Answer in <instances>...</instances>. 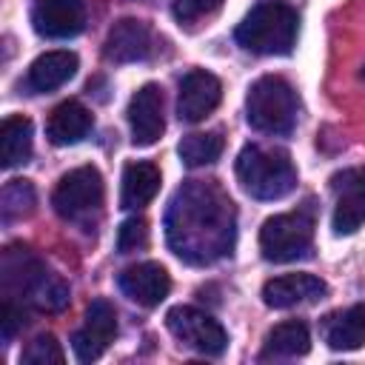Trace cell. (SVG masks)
Wrapping results in <instances>:
<instances>
[{"label": "cell", "mask_w": 365, "mask_h": 365, "mask_svg": "<svg viewBox=\"0 0 365 365\" xmlns=\"http://www.w3.org/2000/svg\"><path fill=\"white\" fill-rule=\"evenodd\" d=\"M234 234V202L214 180H188L177 188L165 214V237L180 259L191 265H208L231 254Z\"/></svg>", "instance_id": "cell-1"}, {"label": "cell", "mask_w": 365, "mask_h": 365, "mask_svg": "<svg viewBox=\"0 0 365 365\" xmlns=\"http://www.w3.org/2000/svg\"><path fill=\"white\" fill-rule=\"evenodd\" d=\"M297 34H299V17L288 3L279 0L257 3L234 31L237 43L245 51L262 57L291 54L297 46Z\"/></svg>", "instance_id": "cell-2"}, {"label": "cell", "mask_w": 365, "mask_h": 365, "mask_svg": "<svg viewBox=\"0 0 365 365\" xmlns=\"http://www.w3.org/2000/svg\"><path fill=\"white\" fill-rule=\"evenodd\" d=\"M237 180L254 200H279L297 188V168L285 148L248 143L237 157Z\"/></svg>", "instance_id": "cell-3"}, {"label": "cell", "mask_w": 365, "mask_h": 365, "mask_svg": "<svg viewBox=\"0 0 365 365\" xmlns=\"http://www.w3.org/2000/svg\"><path fill=\"white\" fill-rule=\"evenodd\" d=\"M299 100L294 86L279 74H265L251 83L245 94V120L254 131L262 134H291L297 125Z\"/></svg>", "instance_id": "cell-4"}, {"label": "cell", "mask_w": 365, "mask_h": 365, "mask_svg": "<svg viewBox=\"0 0 365 365\" xmlns=\"http://www.w3.org/2000/svg\"><path fill=\"white\" fill-rule=\"evenodd\" d=\"M314 248V214L311 208H297L274 214L259 228V251L271 262H294L308 257Z\"/></svg>", "instance_id": "cell-5"}, {"label": "cell", "mask_w": 365, "mask_h": 365, "mask_svg": "<svg viewBox=\"0 0 365 365\" xmlns=\"http://www.w3.org/2000/svg\"><path fill=\"white\" fill-rule=\"evenodd\" d=\"M103 194H106V188H103L100 171L94 165H80L60 177L57 188L51 194V205L63 220L86 225L91 220V214H100Z\"/></svg>", "instance_id": "cell-6"}, {"label": "cell", "mask_w": 365, "mask_h": 365, "mask_svg": "<svg viewBox=\"0 0 365 365\" xmlns=\"http://www.w3.org/2000/svg\"><path fill=\"white\" fill-rule=\"evenodd\" d=\"M168 331L188 348L205 354V356H220L228 348V334L225 328L205 311L191 308V305H174L165 314Z\"/></svg>", "instance_id": "cell-7"}, {"label": "cell", "mask_w": 365, "mask_h": 365, "mask_svg": "<svg viewBox=\"0 0 365 365\" xmlns=\"http://www.w3.org/2000/svg\"><path fill=\"white\" fill-rule=\"evenodd\" d=\"M331 188L336 194L334 202V234L345 237L365 225V168H345L331 177Z\"/></svg>", "instance_id": "cell-8"}, {"label": "cell", "mask_w": 365, "mask_h": 365, "mask_svg": "<svg viewBox=\"0 0 365 365\" xmlns=\"http://www.w3.org/2000/svg\"><path fill=\"white\" fill-rule=\"evenodd\" d=\"M117 336V311L108 299H94L86 311V322L71 336L74 356L80 362H94L106 354V348Z\"/></svg>", "instance_id": "cell-9"}, {"label": "cell", "mask_w": 365, "mask_h": 365, "mask_svg": "<svg viewBox=\"0 0 365 365\" xmlns=\"http://www.w3.org/2000/svg\"><path fill=\"white\" fill-rule=\"evenodd\" d=\"M128 125H131V143L134 145H151L163 137L165 114H163V88L157 83H145L131 94Z\"/></svg>", "instance_id": "cell-10"}, {"label": "cell", "mask_w": 365, "mask_h": 365, "mask_svg": "<svg viewBox=\"0 0 365 365\" xmlns=\"http://www.w3.org/2000/svg\"><path fill=\"white\" fill-rule=\"evenodd\" d=\"M31 26L40 37L68 40L86 26L83 0H37L31 9Z\"/></svg>", "instance_id": "cell-11"}, {"label": "cell", "mask_w": 365, "mask_h": 365, "mask_svg": "<svg viewBox=\"0 0 365 365\" xmlns=\"http://www.w3.org/2000/svg\"><path fill=\"white\" fill-rule=\"evenodd\" d=\"M220 100H222V83L211 71L194 68L180 80L177 114L185 123H200L220 106Z\"/></svg>", "instance_id": "cell-12"}, {"label": "cell", "mask_w": 365, "mask_h": 365, "mask_svg": "<svg viewBox=\"0 0 365 365\" xmlns=\"http://www.w3.org/2000/svg\"><path fill=\"white\" fill-rule=\"evenodd\" d=\"M117 285L131 302L143 308H154L168 297L171 277L160 262H137L117 277Z\"/></svg>", "instance_id": "cell-13"}, {"label": "cell", "mask_w": 365, "mask_h": 365, "mask_svg": "<svg viewBox=\"0 0 365 365\" xmlns=\"http://www.w3.org/2000/svg\"><path fill=\"white\" fill-rule=\"evenodd\" d=\"M151 48H154L151 29L143 20L125 17V20L111 26L103 54L111 63H137V60H145L151 54Z\"/></svg>", "instance_id": "cell-14"}, {"label": "cell", "mask_w": 365, "mask_h": 365, "mask_svg": "<svg viewBox=\"0 0 365 365\" xmlns=\"http://www.w3.org/2000/svg\"><path fill=\"white\" fill-rule=\"evenodd\" d=\"M328 285L314 274H282L262 285V302L268 308H291L299 302L322 299Z\"/></svg>", "instance_id": "cell-15"}, {"label": "cell", "mask_w": 365, "mask_h": 365, "mask_svg": "<svg viewBox=\"0 0 365 365\" xmlns=\"http://www.w3.org/2000/svg\"><path fill=\"white\" fill-rule=\"evenodd\" d=\"M77 54L68 51V48H54V51H46L40 54L31 66H29V88L34 94H46V91H54L60 88L63 83H68L74 74H77Z\"/></svg>", "instance_id": "cell-16"}, {"label": "cell", "mask_w": 365, "mask_h": 365, "mask_svg": "<svg viewBox=\"0 0 365 365\" xmlns=\"http://www.w3.org/2000/svg\"><path fill=\"white\" fill-rule=\"evenodd\" d=\"M94 120H91V111L77 103V100H63L51 114H48V123H46V134L54 145H74L80 143L83 137H88Z\"/></svg>", "instance_id": "cell-17"}, {"label": "cell", "mask_w": 365, "mask_h": 365, "mask_svg": "<svg viewBox=\"0 0 365 365\" xmlns=\"http://www.w3.org/2000/svg\"><path fill=\"white\" fill-rule=\"evenodd\" d=\"M160 168L145 160L125 163L123 168V188H120V205L125 211H137L148 205L160 191Z\"/></svg>", "instance_id": "cell-18"}, {"label": "cell", "mask_w": 365, "mask_h": 365, "mask_svg": "<svg viewBox=\"0 0 365 365\" xmlns=\"http://www.w3.org/2000/svg\"><path fill=\"white\" fill-rule=\"evenodd\" d=\"M325 342L334 351H356L365 345V302L336 311L325 319Z\"/></svg>", "instance_id": "cell-19"}, {"label": "cell", "mask_w": 365, "mask_h": 365, "mask_svg": "<svg viewBox=\"0 0 365 365\" xmlns=\"http://www.w3.org/2000/svg\"><path fill=\"white\" fill-rule=\"evenodd\" d=\"M31 145H34L31 120L23 117V114L6 117L3 125H0V160H3V168H17V165L29 163Z\"/></svg>", "instance_id": "cell-20"}, {"label": "cell", "mask_w": 365, "mask_h": 365, "mask_svg": "<svg viewBox=\"0 0 365 365\" xmlns=\"http://www.w3.org/2000/svg\"><path fill=\"white\" fill-rule=\"evenodd\" d=\"M308 348H311L308 325L299 319H288L268 331L262 356H302L308 354Z\"/></svg>", "instance_id": "cell-21"}, {"label": "cell", "mask_w": 365, "mask_h": 365, "mask_svg": "<svg viewBox=\"0 0 365 365\" xmlns=\"http://www.w3.org/2000/svg\"><path fill=\"white\" fill-rule=\"evenodd\" d=\"M222 145L225 143H222L220 131H197V134H188L180 140L177 154L188 168H200V165L214 163L222 154Z\"/></svg>", "instance_id": "cell-22"}, {"label": "cell", "mask_w": 365, "mask_h": 365, "mask_svg": "<svg viewBox=\"0 0 365 365\" xmlns=\"http://www.w3.org/2000/svg\"><path fill=\"white\" fill-rule=\"evenodd\" d=\"M37 205V191L29 180H11L6 182L3 194H0V214H3V222H11V220H20V217H29Z\"/></svg>", "instance_id": "cell-23"}, {"label": "cell", "mask_w": 365, "mask_h": 365, "mask_svg": "<svg viewBox=\"0 0 365 365\" xmlns=\"http://www.w3.org/2000/svg\"><path fill=\"white\" fill-rule=\"evenodd\" d=\"M63 348H60V342L51 336V334H40V336H34L29 345H26V351L20 354V362L23 365H63Z\"/></svg>", "instance_id": "cell-24"}, {"label": "cell", "mask_w": 365, "mask_h": 365, "mask_svg": "<svg viewBox=\"0 0 365 365\" xmlns=\"http://www.w3.org/2000/svg\"><path fill=\"white\" fill-rule=\"evenodd\" d=\"M148 245V222L143 217H128L117 231V251L131 254Z\"/></svg>", "instance_id": "cell-25"}, {"label": "cell", "mask_w": 365, "mask_h": 365, "mask_svg": "<svg viewBox=\"0 0 365 365\" xmlns=\"http://www.w3.org/2000/svg\"><path fill=\"white\" fill-rule=\"evenodd\" d=\"M220 6H222V0H174L171 11H174V17H177L180 26H182V23H197V20L208 17V14L217 11Z\"/></svg>", "instance_id": "cell-26"}, {"label": "cell", "mask_w": 365, "mask_h": 365, "mask_svg": "<svg viewBox=\"0 0 365 365\" xmlns=\"http://www.w3.org/2000/svg\"><path fill=\"white\" fill-rule=\"evenodd\" d=\"M362 77H365V68H362Z\"/></svg>", "instance_id": "cell-27"}]
</instances>
